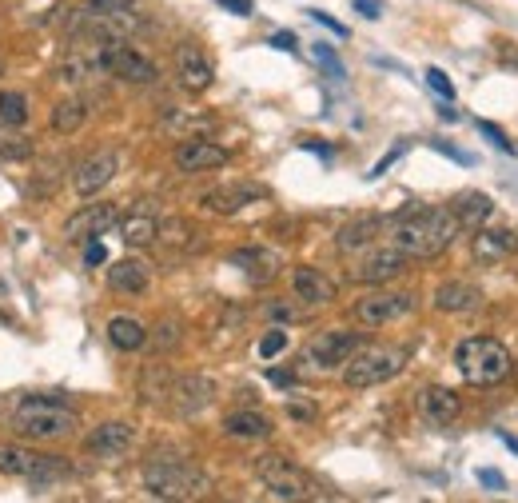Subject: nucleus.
<instances>
[{"label":"nucleus","mask_w":518,"mask_h":503,"mask_svg":"<svg viewBox=\"0 0 518 503\" xmlns=\"http://www.w3.org/2000/svg\"><path fill=\"white\" fill-rule=\"evenodd\" d=\"M232 264L248 276V280H271L275 272H279V252L275 248H263V244H252V248H240V252H232Z\"/></svg>","instance_id":"nucleus-23"},{"label":"nucleus","mask_w":518,"mask_h":503,"mask_svg":"<svg viewBox=\"0 0 518 503\" xmlns=\"http://www.w3.org/2000/svg\"><path fill=\"white\" fill-rule=\"evenodd\" d=\"M172 380H176V376H168L164 368H156V372H144V380H140V396H144V404H160V400H168V392H172Z\"/></svg>","instance_id":"nucleus-33"},{"label":"nucleus","mask_w":518,"mask_h":503,"mask_svg":"<svg viewBox=\"0 0 518 503\" xmlns=\"http://www.w3.org/2000/svg\"><path fill=\"white\" fill-rule=\"evenodd\" d=\"M283 348H287V332H283V324H279V328H271V332L259 340V356H263V360H275Z\"/></svg>","instance_id":"nucleus-37"},{"label":"nucleus","mask_w":518,"mask_h":503,"mask_svg":"<svg viewBox=\"0 0 518 503\" xmlns=\"http://www.w3.org/2000/svg\"><path fill=\"white\" fill-rule=\"evenodd\" d=\"M100 56H104V72H112V76H120V80H128V84H156V80H160L156 60H148L144 52H136V48L124 44V40H104Z\"/></svg>","instance_id":"nucleus-10"},{"label":"nucleus","mask_w":518,"mask_h":503,"mask_svg":"<svg viewBox=\"0 0 518 503\" xmlns=\"http://www.w3.org/2000/svg\"><path fill=\"white\" fill-rule=\"evenodd\" d=\"M216 400V384L208 376H176L168 392V408L176 416H196Z\"/></svg>","instance_id":"nucleus-16"},{"label":"nucleus","mask_w":518,"mask_h":503,"mask_svg":"<svg viewBox=\"0 0 518 503\" xmlns=\"http://www.w3.org/2000/svg\"><path fill=\"white\" fill-rule=\"evenodd\" d=\"M291 292H295V300H299V304H307V308L331 304V300L339 296L335 280H331V276H323V272H319V268H311V264H299V268L291 272Z\"/></svg>","instance_id":"nucleus-18"},{"label":"nucleus","mask_w":518,"mask_h":503,"mask_svg":"<svg viewBox=\"0 0 518 503\" xmlns=\"http://www.w3.org/2000/svg\"><path fill=\"white\" fill-rule=\"evenodd\" d=\"M256 476H259V484L267 488L271 500H311V496H315V488H311V480L303 476V468L291 464V460L279 456V452L259 456Z\"/></svg>","instance_id":"nucleus-7"},{"label":"nucleus","mask_w":518,"mask_h":503,"mask_svg":"<svg viewBox=\"0 0 518 503\" xmlns=\"http://www.w3.org/2000/svg\"><path fill=\"white\" fill-rule=\"evenodd\" d=\"M271 44H275V48H283V52H295V36H291V32H275V36H271Z\"/></svg>","instance_id":"nucleus-46"},{"label":"nucleus","mask_w":518,"mask_h":503,"mask_svg":"<svg viewBox=\"0 0 518 503\" xmlns=\"http://www.w3.org/2000/svg\"><path fill=\"white\" fill-rule=\"evenodd\" d=\"M84 124H88V104H84L80 96L56 100V108H52V128H56L60 136H76Z\"/></svg>","instance_id":"nucleus-28"},{"label":"nucleus","mask_w":518,"mask_h":503,"mask_svg":"<svg viewBox=\"0 0 518 503\" xmlns=\"http://www.w3.org/2000/svg\"><path fill=\"white\" fill-rule=\"evenodd\" d=\"M263 312H267V320H279V324H295V320L307 316V312H303L299 304H291V300H271Z\"/></svg>","instance_id":"nucleus-36"},{"label":"nucleus","mask_w":518,"mask_h":503,"mask_svg":"<svg viewBox=\"0 0 518 503\" xmlns=\"http://www.w3.org/2000/svg\"><path fill=\"white\" fill-rule=\"evenodd\" d=\"M176 80H180L184 92H208L212 88L216 68L204 56V48H196V44H180L176 48Z\"/></svg>","instance_id":"nucleus-17"},{"label":"nucleus","mask_w":518,"mask_h":503,"mask_svg":"<svg viewBox=\"0 0 518 503\" xmlns=\"http://www.w3.org/2000/svg\"><path fill=\"white\" fill-rule=\"evenodd\" d=\"M287 412H291V420H307V424L315 420V408L311 404H287Z\"/></svg>","instance_id":"nucleus-44"},{"label":"nucleus","mask_w":518,"mask_h":503,"mask_svg":"<svg viewBox=\"0 0 518 503\" xmlns=\"http://www.w3.org/2000/svg\"><path fill=\"white\" fill-rule=\"evenodd\" d=\"M144 492L152 500H204L212 492V476L184 460H152L144 468Z\"/></svg>","instance_id":"nucleus-4"},{"label":"nucleus","mask_w":518,"mask_h":503,"mask_svg":"<svg viewBox=\"0 0 518 503\" xmlns=\"http://www.w3.org/2000/svg\"><path fill=\"white\" fill-rule=\"evenodd\" d=\"M419 412H423V420H427V424L447 428V424H455V420H459L463 400H459L451 388H443V384H427V388L419 392Z\"/></svg>","instance_id":"nucleus-19"},{"label":"nucleus","mask_w":518,"mask_h":503,"mask_svg":"<svg viewBox=\"0 0 518 503\" xmlns=\"http://www.w3.org/2000/svg\"><path fill=\"white\" fill-rule=\"evenodd\" d=\"M120 172V156L116 152H92V156H84L80 164H76V172H72V188H76V196H96L100 188H108L112 184V176Z\"/></svg>","instance_id":"nucleus-15"},{"label":"nucleus","mask_w":518,"mask_h":503,"mask_svg":"<svg viewBox=\"0 0 518 503\" xmlns=\"http://www.w3.org/2000/svg\"><path fill=\"white\" fill-rule=\"evenodd\" d=\"M355 8L367 16V20H375V16H383V4L379 0H355Z\"/></svg>","instance_id":"nucleus-45"},{"label":"nucleus","mask_w":518,"mask_h":503,"mask_svg":"<svg viewBox=\"0 0 518 503\" xmlns=\"http://www.w3.org/2000/svg\"><path fill=\"white\" fill-rule=\"evenodd\" d=\"M479 480H483L487 488H507V480H503L499 472H479Z\"/></svg>","instance_id":"nucleus-48"},{"label":"nucleus","mask_w":518,"mask_h":503,"mask_svg":"<svg viewBox=\"0 0 518 503\" xmlns=\"http://www.w3.org/2000/svg\"><path fill=\"white\" fill-rule=\"evenodd\" d=\"M311 16H315V20H319V24H327V28H331V32H335V36H347V28H343V24H339V20H331V16H327V12H319V8H311Z\"/></svg>","instance_id":"nucleus-42"},{"label":"nucleus","mask_w":518,"mask_h":503,"mask_svg":"<svg viewBox=\"0 0 518 503\" xmlns=\"http://www.w3.org/2000/svg\"><path fill=\"white\" fill-rule=\"evenodd\" d=\"M379 228H383L379 216H355V220H347V224L335 232V248H339L343 256H355V252H363V248L375 244Z\"/></svg>","instance_id":"nucleus-22"},{"label":"nucleus","mask_w":518,"mask_h":503,"mask_svg":"<svg viewBox=\"0 0 518 503\" xmlns=\"http://www.w3.org/2000/svg\"><path fill=\"white\" fill-rule=\"evenodd\" d=\"M212 128H216V116H208V112H168V116H164V132H168V136H180V140L204 136V132H212Z\"/></svg>","instance_id":"nucleus-30"},{"label":"nucleus","mask_w":518,"mask_h":503,"mask_svg":"<svg viewBox=\"0 0 518 503\" xmlns=\"http://www.w3.org/2000/svg\"><path fill=\"white\" fill-rule=\"evenodd\" d=\"M518 248V232H507V228H479L475 232V252L483 260H499V256H511Z\"/></svg>","instance_id":"nucleus-31"},{"label":"nucleus","mask_w":518,"mask_h":503,"mask_svg":"<svg viewBox=\"0 0 518 503\" xmlns=\"http://www.w3.org/2000/svg\"><path fill=\"white\" fill-rule=\"evenodd\" d=\"M120 236L128 248H148L160 240V220L152 212H136V216H124L120 220Z\"/></svg>","instance_id":"nucleus-27"},{"label":"nucleus","mask_w":518,"mask_h":503,"mask_svg":"<svg viewBox=\"0 0 518 503\" xmlns=\"http://www.w3.org/2000/svg\"><path fill=\"white\" fill-rule=\"evenodd\" d=\"M411 352L399 344H363L347 364H343V384L347 388H379L395 380L407 368Z\"/></svg>","instance_id":"nucleus-5"},{"label":"nucleus","mask_w":518,"mask_h":503,"mask_svg":"<svg viewBox=\"0 0 518 503\" xmlns=\"http://www.w3.org/2000/svg\"><path fill=\"white\" fill-rule=\"evenodd\" d=\"M503 444H507L511 452H518V440H515V436H503Z\"/></svg>","instance_id":"nucleus-49"},{"label":"nucleus","mask_w":518,"mask_h":503,"mask_svg":"<svg viewBox=\"0 0 518 503\" xmlns=\"http://www.w3.org/2000/svg\"><path fill=\"white\" fill-rule=\"evenodd\" d=\"M0 476L8 480H28V484H56L68 476V460L64 456H52V452H36L28 444H16V440H0Z\"/></svg>","instance_id":"nucleus-6"},{"label":"nucleus","mask_w":518,"mask_h":503,"mask_svg":"<svg viewBox=\"0 0 518 503\" xmlns=\"http://www.w3.org/2000/svg\"><path fill=\"white\" fill-rule=\"evenodd\" d=\"M196 232H192V224H184V220H168V224H160V240H168V244H176V248H196V240H192Z\"/></svg>","instance_id":"nucleus-35"},{"label":"nucleus","mask_w":518,"mask_h":503,"mask_svg":"<svg viewBox=\"0 0 518 503\" xmlns=\"http://www.w3.org/2000/svg\"><path fill=\"white\" fill-rule=\"evenodd\" d=\"M479 132H483V136H487L495 148H503V152H515V144L507 140V132H503V128H495L491 120H479Z\"/></svg>","instance_id":"nucleus-41"},{"label":"nucleus","mask_w":518,"mask_h":503,"mask_svg":"<svg viewBox=\"0 0 518 503\" xmlns=\"http://www.w3.org/2000/svg\"><path fill=\"white\" fill-rule=\"evenodd\" d=\"M0 76H4V60H0Z\"/></svg>","instance_id":"nucleus-51"},{"label":"nucleus","mask_w":518,"mask_h":503,"mask_svg":"<svg viewBox=\"0 0 518 503\" xmlns=\"http://www.w3.org/2000/svg\"><path fill=\"white\" fill-rule=\"evenodd\" d=\"M415 312V296L411 292H387V288H375L367 296L355 300V320L363 328H383V324H395L403 316Z\"/></svg>","instance_id":"nucleus-9"},{"label":"nucleus","mask_w":518,"mask_h":503,"mask_svg":"<svg viewBox=\"0 0 518 503\" xmlns=\"http://www.w3.org/2000/svg\"><path fill=\"white\" fill-rule=\"evenodd\" d=\"M12 436L28 440V444H52V440H64L80 428L76 412L64 404V400H52V396H24L16 408H12V420H8Z\"/></svg>","instance_id":"nucleus-2"},{"label":"nucleus","mask_w":518,"mask_h":503,"mask_svg":"<svg viewBox=\"0 0 518 503\" xmlns=\"http://www.w3.org/2000/svg\"><path fill=\"white\" fill-rule=\"evenodd\" d=\"M263 196H267L263 188L236 184V188H212V192H204V196H200V204H204L208 212H216V216H236L240 208H248L252 200H263Z\"/></svg>","instance_id":"nucleus-21"},{"label":"nucleus","mask_w":518,"mask_h":503,"mask_svg":"<svg viewBox=\"0 0 518 503\" xmlns=\"http://www.w3.org/2000/svg\"><path fill=\"white\" fill-rule=\"evenodd\" d=\"M176 168L184 172V176H200V172H216V168H224L228 164V148H220L216 140H208V136H188L180 148H176Z\"/></svg>","instance_id":"nucleus-11"},{"label":"nucleus","mask_w":518,"mask_h":503,"mask_svg":"<svg viewBox=\"0 0 518 503\" xmlns=\"http://www.w3.org/2000/svg\"><path fill=\"white\" fill-rule=\"evenodd\" d=\"M455 220H459V228H467V232H479L487 220H491V212H495V204H491V196L487 192H463L459 200H455Z\"/></svg>","instance_id":"nucleus-26"},{"label":"nucleus","mask_w":518,"mask_h":503,"mask_svg":"<svg viewBox=\"0 0 518 503\" xmlns=\"http://www.w3.org/2000/svg\"><path fill=\"white\" fill-rule=\"evenodd\" d=\"M407 252H399L395 244L391 248H375V252H367L355 268H351V280H359V284H387V280H395V276H403L407 272Z\"/></svg>","instance_id":"nucleus-14"},{"label":"nucleus","mask_w":518,"mask_h":503,"mask_svg":"<svg viewBox=\"0 0 518 503\" xmlns=\"http://www.w3.org/2000/svg\"><path fill=\"white\" fill-rule=\"evenodd\" d=\"M84 260H88V264H104V260H108L104 244H100V240H92V244H88V252H84Z\"/></svg>","instance_id":"nucleus-43"},{"label":"nucleus","mask_w":518,"mask_h":503,"mask_svg":"<svg viewBox=\"0 0 518 503\" xmlns=\"http://www.w3.org/2000/svg\"><path fill=\"white\" fill-rule=\"evenodd\" d=\"M120 224V208L116 204H84L76 216L64 220V240H100L108 228Z\"/></svg>","instance_id":"nucleus-13"},{"label":"nucleus","mask_w":518,"mask_h":503,"mask_svg":"<svg viewBox=\"0 0 518 503\" xmlns=\"http://www.w3.org/2000/svg\"><path fill=\"white\" fill-rule=\"evenodd\" d=\"M224 432L232 436V440H267L271 432H275V424L256 412V408H240V412H232L228 420H224Z\"/></svg>","instance_id":"nucleus-25"},{"label":"nucleus","mask_w":518,"mask_h":503,"mask_svg":"<svg viewBox=\"0 0 518 503\" xmlns=\"http://www.w3.org/2000/svg\"><path fill=\"white\" fill-rule=\"evenodd\" d=\"M511 376H515V380H518V360H515V372H511Z\"/></svg>","instance_id":"nucleus-50"},{"label":"nucleus","mask_w":518,"mask_h":503,"mask_svg":"<svg viewBox=\"0 0 518 503\" xmlns=\"http://www.w3.org/2000/svg\"><path fill=\"white\" fill-rule=\"evenodd\" d=\"M0 120L24 128V120H28V96L24 92H0Z\"/></svg>","instance_id":"nucleus-34"},{"label":"nucleus","mask_w":518,"mask_h":503,"mask_svg":"<svg viewBox=\"0 0 518 503\" xmlns=\"http://www.w3.org/2000/svg\"><path fill=\"white\" fill-rule=\"evenodd\" d=\"M363 348V336L359 332H347V328H327V332H315L303 348V360L319 372H343V364Z\"/></svg>","instance_id":"nucleus-8"},{"label":"nucleus","mask_w":518,"mask_h":503,"mask_svg":"<svg viewBox=\"0 0 518 503\" xmlns=\"http://www.w3.org/2000/svg\"><path fill=\"white\" fill-rule=\"evenodd\" d=\"M483 304V292L467 280H447L435 288V308L439 312H475Z\"/></svg>","instance_id":"nucleus-24"},{"label":"nucleus","mask_w":518,"mask_h":503,"mask_svg":"<svg viewBox=\"0 0 518 503\" xmlns=\"http://www.w3.org/2000/svg\"><path fill=\"white\" fill-rule=\"evenodd\" d=\"M224 8H232L236 16H252V0H220Z\"/></svg>","instance_id":"nucleus-47"},{"label":"nucleus","mask_w":518,"mask_h":503,"mask_svg":"<svg viewBox=\"0 0 518 503\" xmlns=\"http://www.w3.org/2000/svg\"><path fill=\"white\" fill-rule=\"evenodd\" d=\"M132 444H136V428H132L128 420H104V424H96V428L88 432V440H84V448H88L96 460H120V456L132 452Z\"/></svg>","instance_id":"nucleus-12"},{"label":"nucleus","mask_w":518,"mask_h":503,"mask_svg":"<svg viewBox=\"0 0 518 503\" xmlns=\"http://www.w3.org/2000/svg\"><path fill=\"white\" fill-rule=\"evenodd\" d=\"M459 220L451 208H403L395 220H391V244L399 252H407L411 260H431L439 252H447L459 236Z\"/></svg>","instance_id":"nucleus-1"},{"label":"nucleus","mask_w":518,"mask_h":503,"mask_svg":"<svg viewBox=\"0 0 518 503\" xmlns=\"http://www.w3.org/2000/svg\"><path fill=\"white\" fill-rule=\"evenodd\" d=\"M311 52H315V60H319V64H323L331 76H339V80L347 76V72H343V64H339V56H335L327 44H311Z\"/></svg>","instance_id":"nucleus-39"},{"label":"nucleus","mask_w":518,"mask_h":503,"mask_svg":"<svg viewBox=\"0 0 518 503\" xmlns=\"http://www.w3.org/2000/svg\"><path fill=\"white\" fill-rule=\"evenodd\" d=\"M427 84H431V92H439L443 100H455V84L447 80L443 68H427Z\"/></svg>","instance_id":"nucleus-40"},{"label":"nucleus","mask_w":518,"mask_h":503,"mask_svg":"<svg viewBox=\"0 0 518 503\" xmlns=\"http://www.w3.org/2000/svg\"><path fill=\"white\" fill-rule=\"evenodd\" d=\"M108 340L120 348V352H140L148 344V328L132 316H112L108 320Z\"/></svg>","instance_id":"nucleus-29"},{"label":"nucleus","mask_w":518,"mask_h":503,"mask_svg":"<svg viewBox=\"0 0 518 503\" xmlns=\"http://www.w3.org/2000/svg\"><path fill=\"white\" fill-rule=\"evenodd\" d=\"M0 160H12V164L32 160V140L24 136V128L4 124V120H0Z\"/></svg>","instance_id":"nucleus-32"},{"label":"nucleus","mask_w":518,"mask_h":503,"mask_svg":"<svg viewBox=\"0 0 518 503\" xmlns=\"http://www.w3.org/2000/svg\"><path fill=\"white\" fill-rule=\"evenodd\" d=\"M455 368L463 372L467 384L475 388H495L503 380H511L515 372V356L503 340H491V336H467L459 340L455 348Z\"/></svg>","instance_id":"nucleus-3"},{"label":"nucleus","mask_w":518,"mask_h":503,"mask_svg":"<svg viewBox=\"0 0 518 503\" xmlns=\"http://www.w3.org/2000/svg\"><path fill=\"white\" fill-rule=\"evenodd\" d=\"M148 284H152V268H148L144 260H136V256H124V260L108 264V288H112V292L140 296V292H148Z\"/></svg>","instance_id":"nucleus-20"},{"label":"nucleus","mask_w":518,"mask_h":503,"mask_svg":"<svg viewBox=\"0 0 518 503\" xmlns=\"http://www.w3.org/2000/svg\"><path fill=\"white\" fill-rule=\"evenodd\" d=\"M156 332H160V336H152V348L168 352V348H176V344H180V320H164Z\"/></svg>","instance_id":"nucleus-38"}]
</instances>
